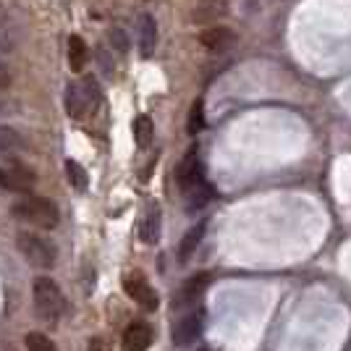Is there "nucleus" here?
I'll list each match as a JSON object with an SVG mask.
<instances>
[{
  "label": "nucleus",
  "instance_id": "obj_23",
  "mask_svg": "<svg viewBox=\"0 0 351 351\" xmlns=\"http://www.w3.org/2000/svg\"><path fill=\"white\" fill-rule=\"evenodd\" d=\"M108 37H110V45H113V50H116L118 56H123V53L129 50V40H126V34H123V29H118V27H113Z\"/></svg>",
  "mask_w": 351,
  "mask_h": 351
},
{
  "label": "nucleus",
  "instance_id": "obj_20",
  "mask_svg": "<svg viewBox=\"0 0 351 351\" xmlns=\"http://www.w3.org/2000/svg\"><path fill=\"white\" fill-rule=\"evenodd\" d=\"M66 178H69V184H71V189L76 191H87V171L79 165L76 160H66Z\"/></svg>",
  "mask_w": 351,
  "mask_h": 351
},
{
  "label": "nucleus",
  "instance_id": "obj_19",
  "mask_svg": "<svg viewBox=\"0 0 351 351\" xmlns=\"http://www.w3.org/2000/svg\"><path fill=\"white\" fill-rule=\"evenodd\" d=\"M205 126V103L202 100H194L189 108V118H186V134L197 136Z\"/></svg>",
  "mask_w": 351,
  "mask_h": 351
},
{
  "label": "nucleus",
  "instance_id": "obj_27",
  "mask_svg": "<svg viewBox=\"0 0 351 351\" xmlns=\"http://www.w3.org/2000/svg\"><path fill=\"white\" fill-rule=\"evenodd\" d=\"M3 184H5V168H0V189H3Z\"/></svg>",
  "mask_w": 351,
  "mask_h": 351
},
{
  "label": "nucleus",
  "instance_id": "obj_4",
  "mask_svg": "<svg viewBox=\"0 0 351 351\" xmlns=\"http://www.w3.org/2000/svg\"><path fill=\"white\" fill-rule=\"evenodd\" d=\"M16 247L32 267H40V270H50L56 265V257H58L56 247L47 239H43L40 234H32V231H21L16 236Z\"/></svg>",
  "mask_w": 351,
  "mask_h": 351
},
{
  "label": "nucleus",
  "instance_id": "obj_28",
  "mask_svg": "<svg viewBox=\"0 0 351 351\" xmlns=\"http://www.w3.org/2000/svg\"><path fill=\"white\" fill-rule=\"evenodd\" d=\"M0 116H5V105H3V100H0Z\"/></svg>",
  "mask_w": 351,
  "mask_h": 351
},
{
  "label": "nucleus",
  "instance_id": "obj_6",
  "mask_svg": "<svg viewBox=\"0 0 351 351\" xmlns=\"http://www.w3.org/2000/svg\"><path fill=\"white\" fill-rule=\"evenodd\" d=\"M176 181H178L181 191H186L189 186H194V184L205 181V178H202V165H199V147L197 145H191L189 149H186L184 160H181L178 171H176Z\"/></svg>",
  "mask_w": 351,
  "mask_h": 351
},
{
  "label": "nucleus",
  "instance_id": "obj_10",
  "mask_svg": "<svg viewBox=\"0 0 351 351\" xmlns=\"http://www.w3.org/2000/svg\"><path fill=\"white\" fill-rule=\"evenodd\" d=\"M202 333V317L199 315H186L184 320L176 322L173 328V343L176 346H189L191 341Z\"/></svg>",
  "mask_w": 351,
  "mask_h": 351
},
{
  "label": "nucleus",
  "instance_id": "obj_11",
  "mask_svg": "<svg viewBox=\"0 0 351 351\" xmlns=\"http://www.w3.org/2000/svg\"><path fill=\"white\" fill-rule=\"evenodd\" d=\"M32 186H34V173H32L29 168H24V165H11V168L5 171V184H3V189L27 194Z\"/></svg>",
  "mask_w": 351,
  "mask_h": 351
},
{
  "label": "nucleus",
  "instance_id": "obj_26",
  "mask_svg": "<svg viewBox=\"0 0 351 351\" xmlns=\"http://www.w3.org/2000/svg\"><path fill=\"white\" fill-rule=\"evenodd\" d=\"M3 53H11V43H8V40H5V34L0 32V56H3Z\"/></svg>",
  "mask_w": 351,
  "mask_h": 351
},
{
  "label": "nucleus",
  "instance_id": "obj_21",
  "mask_svg": "<svg viewBox=\"0 0 351 351\" xmlns=\"http://www.w3.org/2000/svg\"><path fill=\"white\" fill-rule=\"evenodd\" d=\"M152 134H155V126H152V121L147 116H139L136 121H134V142L142 147H149V142H152Z\"/></svg>",
  "mask_w": 351,
  "mask_h": 351
},
{
  "label": "nucleus",
  "instance_id": "obj_7",
  "mask_svg": "<svg viewBox=\"0 0 351 351\" xmlns=\"http://www.w3.org/2000/svg\"><path fill=\"white\" fill-rule=\"evenodd\" d=\"M136 45L142 56H152L158 47V21L152 14H139L136 19Z\"/></svg>",
  "mask_w": 351,
  "mask_h": 351
},
{
  "label": "nucleus",
  "instance_id": "obj_3",
  "mask_svg": "<svg viewBox=\"0 0 351 351\" xmlns=\"http://www.w3.org/2000/svg\"><path fill=\"white\" fill-rule=\"evenodd\" d=\"M97 103H100V87L92 76L82 79V82H71L66 87V113L73 121H82Z\"/></svg>",
  "mask_w": 351,
  "mask_h": 351
},
{
  "label": "nucleus",
  "instance_id": "obj_17",
  "mask_svg": "<svg viewBox=\"0 0 351 351\" xmlns=\"http://www.w3.org/2000/svg\"><path fill=\"white\" fill-rule=\"evenodd\" d=\"M87 45H84V40L79 37V34H73V37H69V63H71L73 71H82L84 69V63H87Z\"/></svg>",
  "mask_w": 351,
  "mask_h": 351
},
{
  "label": "nucleus",
  "instance_id": "obj_15",
  "mask_svg": "<svg viewBox=\"0 0 351 351\" xmlns=\"http://www.w3.org/2000/svg\"><path fill=\"white\" fill-rule=\"evenodd\" d=\"M184 194H186V210H189V213H194V210H202V207L213 199V189L207 186L205 181H199V184L189 186Z\"/></svg>",
  "mask_w": 351,
  "mask_h": 351
},
{
  "label": "nucleus",
  "instance_id": "obj_22",
  "mask_svg": "<svg viewBox=\"0 0 351 351\" xmlns=\"http://www.w3.org/2000/svg\"><path fill=\"white\" fill-rule=\"evenodd\" d=\"M24 343H27L29 351H56L53 341L47 336H43V333H27V336H24Z\"/></svg>",
  "mask_w": 351,
  "mask_h": 351
},
{
  "label": "nucleus",
  "instance_id": "obj_5",
  "mask_svg": "<svg viewBox=\"0 0 351 351\" xmlns=\"http://www.w3.org/2000/svg\"><path fill=\"white\" fill-rule=\"evenodd\" d=\"M123 291L129 293L134 302H136L142 309H147V312H155L158 304H160V299H158L155 289L149 286V280H147L142 273H129V276L123 278Z\"/></svg>",
  "mask_w": 351,
  "mask_h": 351
},
{
  "label": "nucleus",
  "instance_id": "obj_24",
  "mask_svg": "<svg viewBox=\"0 0 351 351\" xmlns=\"http://www.w3.org/2000/svg\"><path fill=\"white\" fill-rule=\"evenodd\" d=\"M11 87V71H8V66L0 60V89H8Z\"/></svg>",
  "mask_w": 351,
  "mask_h": 351
},
{
  "label": "nucleus",
  "instance_id": "obj_2",
  "mask_svg": "<svg viewBox=\"0 0 351 351\" xmlns=\"http://www.w3.org/2000/svg\"><path fill=\"white\" fill-rule=\"evenodd\" d=\"M14 215L29 226H37V228H56L58 226V207L53 205L50 199H43V197H24L14 205Z\"/></svg>",
  "mask_w": 351,
  "mask_h": 351
},
{
  "label": "nucleus",
  "instance_id": "obj_9",
  "mask_svg": "<svg viewBox=\"0 0 351 351\" xmlns=\"http://www.w3.org/2000/svg\"><path fill=\"white\" fill-rule=\"evenodd\" d=\"M234 32L228 29V27H223V24H213L210 29L202 32V37H199V43L205 45L210 53H226L231 45H234Z\"/></svg>",
  "mask_w": 351,
  "mask_h": 351
},
{
  "label": "nucleus",
  "instance_id": "obj_1",
  "mask_svg": "<svg viewBox=\"0 0 351 351\" xmlns=\"http://www.w3.org/2000/svg\"><path fill=\"white\" fill-rule=\"evenodd\" d=\"M32 299H34V312L47 322L60 320V315L66 312V296L60 291V286L53 278H37L32 286Z\"/></svg>",
  "mask_w": 351,
  "mask_h": 351
},
{
  "label": "nucleus",
  "instance_id": "obj_8",
  "mask_svg": "<svg viewBox=\"0 0 351 351\" xmlns=\"http://www.w3.org/2000/svg\"><path fill=\"white\" fill-rule=\"evenodd\" d=\"M152 343V328L147 322H132L123 330V351H147Z\"/></svg>",
  "mask_w": 351,
  "mask_h": 351
},
{
  "label": "nucleus",
  "instance_id": "obj_14",
  "mask_svg": "<svg viewBox=\"0 0 351 351\" xmlns=\"http://www.w3.org/2000/svg\"><path fill=\"white\" fill-rule=\"evenodd\" d=\"M27 145H24V136L16 132L14 126H3L0 123V155H19V152H24Z\"/></svg>",
  "mask_w": 351,
  "mask_h": 351
},
{
  "label": "nucleus",
  "instance_id": "obj_25",
  "mask_svg": "<svg viewBox=\"0 0 351 351\" xmlns=\"http://www.w3.org/2000/svg\"><path fill=\"white\" fill-rule=\"evenodd\" d=\"M87 351H110V343H108L105 338H92Z\"/></svg>",
  "mask_w": 351,
  "mask_h": 351
},
{
  "label": "nucleus",
  "instance_id": "obj_16",
  "mask_svg": "<svg viewBox=\"0 0 351 351\" xmlns=\"http://www.w3.org/2000/svg\"><path fill=\"white\" fill-rule=\"evenodd\" d=\"M207 283H210V276L207 273H199V276H191L186 283H184V289H181V293H178V304H186V302H194L199 293L207 289Z\"/></svg>",
  "mask_w": 351,
  "mask_h": 351
},
{
  "label": "nucleus",
  "instance_id": "obj_13",
  "mask_svg": "<svg viewBox=\"0 0 351 351\" xmlns=\"http://www.w3.org/2000/svg\"><path fill=\"white\" fill-rule=\"evenodd\" d=\"M226 0H202L194 5V14H191V21L197 24H210V21H218L220 16H226Z\"/></svg>",
  "mask_w": 351,
  "mask_h": 351
},
{
  "label": "nucleus",
  "instance_id": "obj_18",
  "mask_svg": "<svg viewBox=\"0 0 351 351\" xmlns=\"http://www.w3.org/2000/svg\"><path fill=\"white\" fill-rule=\"evenodd\" d=\"M202 234H205V223H199V226H194V228H189V231H186L184 241H181V247H178V257H181V263H186V260L191 257V252L199 247Z\"/></svg>",
  "mask_w": 351,
  "mask_h": 351
},
{
  "label": "nucleus",
  "instance_id": "obj_12",
  "mask_svg": "<svg viewBox=\"0 0 351 351\" xmlns=\"http://www.w3.org/2000/svg\"><path fill=\"white\" fill-rule=\"evenodd\" d=\"M139 236L145 244H158L160 241V207L158 205H149L142 218V228H139Z\"/></svg>",
  "mask_w": 351,
  "mask_h": 351
}]
</instances>
